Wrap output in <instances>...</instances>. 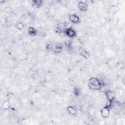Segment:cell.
Segmentation results:
<instances>
[{
  "instance_id": "ba28073f",
  "label": "cell",
  "mask_w": 125,
  "mask_h": 125,
  "mask_svg": "<svg viewBox=\"0 0 125 125\" xmlns=\"http://www.w3.org/2000/svg\"><path fill=\"white\" fill-rule=\"evenodd\" d=\"M67 110L71 115H75L76 113V110L73 107L71 106H69L68 107H67Z\"/></svg>"
},
{
  "instance_id": "7a4b0ae2",
  "label": "cell",
  "mask_w": 125,
  "mask_h": 125,
  "mask_svg": "<svg viewBox=\"0 0 125 125\" xmlns=\"http://www.w3.org/2000/svg\"><path fill=\"white\" fill-rule=\"evenodd\" d=\"M64 32L67 36L70 38L74 37L76 36V32L75 30L72 28H67L65 30Z\"/></svg>"
},
{
  "instance_id": "8fae6325",
  "label": "cell",
  "mask_w": 125,
  "mask_h": 125,
  "mask_svg": "<svg viewBox=\"0 0 125 125\" xmlns=\"http://www.w3.org/2000/svg\"><path fill=\"white\" fill-rule=\"evenodd\" d=\"M16 26L17 27V28H18L19 29H22L23 27H24V25L22 23H21V22H18L16 24Z\"/></svg>"
},
{
  "instance_id": "3957f363",
  "label": "cell",
  "mask_w": 125,
  "mask_h": 125,
  "mask_svg": "<svg viewBox=\"0 0 125 125\" xmlns=\"http://www.w3.org/2000/svg\"><path fill=\"white\" fill-rule=\"evenodd\" d=\"M105 95L108 101L110 102H112L115 97V94L112 91H107L106 92Z\"/></svg>"
},
{
  "instance_id": "5b68a950",
  "label": "cell",
  "mask_w": 125,
  "mask_h": 125,
  "mask_svg": "<svg viewBox=\"0 0 125 125\" xmlns=\"http://www.w3.org/2000/svg\"><path fill=\"white\" fill-rule=\"evenodd\" d=\"M69 18L70 21L73 23H78V22H79L80 20L79 17L76 14L71 15L69 16Z\"/></svg>"
},
{
  "instance_id": "52a82bcc",
  "label": "cell",
  "mask_w": 125,
  "mask_h": 125,
  "mask_svg": "<svg viewBox=\"0 0 125 125\" xmlns=\"http://www.w3.org/2000/svg\"><path fill=\"white\" fill-rule=\"evenodd\" d=\"M79 9L82 11H85L88 8V5L86 3L83 2H80L78 4Z\"/></svg>"
},
{
  "instance_id": "6da1fadb",
  "label": "cell",
  "mask_w": 125,
  "mask_h": 125,
  "mask_svg": "<svg viewBox=\"0 0 125 125\" xmlns=\"http://www.w3.org/2000/svg\"><path fill=\"white\" fill-rule=\"evenodd\" d=\"M89 87L92 90H98L101 87V83L97 78H91L89 80Z\"/></svg>"
},
{
  "instance_id": "277c9868",
  "label": "cell",
  "mask_w": 125,
  "mask_h": 125,
  "mask_svg": "<svg viewBox=\"0 0 125 125\" xmlns=\"http://www.w3.org/2000/svg\"><path fill=\"white\" fill-rule=\"evenodd\" d=\"M62 46L60 43H56L52 45V50L56 53H60L62 51Z\"/></svg>"
},
{
  "instance_id": "8992f818",
  "label": "cell",
  "mask_w": 125,
  "mask_h": 125,
  "mask_svg": "<svg viewBox=\"0 0 125 125\" xmlns=\"http://www.w3.org/2000/svg\"><path fill=\"white\" fill-rule=\"evenodd\" d=\"M109 109L107 106L104 107L101 110V114L104 118H107L109 115Z\"/></svg>"
},
{
  "instance_id": "9c48e42d",
  "label": "cell",
  "mask_w": 125,
  "mask_h": 125,
  "mask_svg": "<svg viewBox=\"0 0 125 125\" xmlns=\"http://www.w3.org/2000/svg\"><path fill=\"white\" fill-rule=\"evenodd\" d=\"M28 31L29 34L32 36L35 35L36 34V32H37L36 29L34 27H31V26L29 27V28L28 29Z\"/></svg>"
},
{
  "instance_id": "30bf717a",
  "label": "cell",
  "mask_w": 125,
  "mask_h": 125,
  "mask_svg": "<svg viewBox=\"0 0 125 125\" xmlns=\"http://www.w3.org/2000/svg\"><path fill=\"white\" fill-rule=\"evenodd\" d=\"M10 106V104L9 103L8 101H5L3 103V107L4 109H8L9 108Z\"/></svg>"
}]
</instances>
